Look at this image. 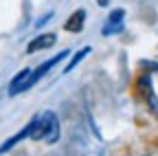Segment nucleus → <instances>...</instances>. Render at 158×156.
<instances>
[{
	"instance_id": "9",
	"label": "nucleus",
	"mask_w": 158,
	"mask_h": 156,
	"mask_svg": "<svg viewBox=\"0 0 158 156\" xmlns=\"http://www.w3.org/2000/svg\"><path fill=\"white\" fill-rule=\"evenodd\" d=\"M97 2H99V7H108V5L112 2V0H97Z\"/></svg>"
},
{
	"instance_id": "2",
	"label": "nucleus",
	"mask_w": 158,
	"mask_h": 156,
	"mask_svg": "<svg viewBox=\"0 0 158 156\" xmlns=\"http://www.w3.org/2000/svg\"><path fill=\"white\" fill-rule=\"evenodd\" d=\"M68 55H70V51H66V48H64V51L55 53L53 57H48L46 62H42V64H40L37 68H31V73H29V77H27V82H24V92H27V90H31L35 84H40V82H42L44 77L51 73V68H53L55 64H59L62 60H66Z\"/></svg>"
},
{
	"instance_id": "3",
	"label": "nucleus",
	"mask_w": 158,
	"mask_h": 156,
	"mask_svg": "<svg viewBox=\"0 0 158 156\" xmlns=\"http://www.w3.org/2000/svg\"><path fill=\"white\" fill-rule=\"evenodd\" d=\"M59 40V35L55 31H42V33H37L33 40L27 44V55H33L37 51H46V48H53Z\"/></svg>"
},
{
	"instance_id": "8",
	"label": "nucleus",
	"mask_w": 158,
	"mask_h": 156,
	"mask_svg": "<svg viewBox=\"0 0 158 156\" xmlns=\"http://www.w3.org/2000/svg\"><path fill=\"white\" fill-rule=\"evenodd\" d=\"M90 55V46H81V48H79L77 53H73L70 55V60H68V64L64 66V75H68V73H73L79 64H81L84 60H86V57Z\"/></svg>"
},
{
	"instance_id": "1",
	"label": "nucleus",
	"mask_w": 158,
	"mask_h": 156,
	"mask_svg": "<svg viewBox=\"0 0 158 156\" xmlns=\"http://www.w3.org/2000/svg\"><path fill=\"white\" fill-rule=\"evenodd\" d=\"M31 125V141H44L46 145H55L62 136V123H59V114L55 110H42L33 114L29 121Z\"/></svg>"
},
{
	"instance_id": "5",
	"label": "nucleus",
	"mask_w": 158,
	"mask_h": 156,
	"mask_svg": "<svg viewBox=\"0 0 158 156\" xmlns=\"http://www.w3.org/2000/svg\"><path fill=\"white\" fill-rule=\"evenodd\" d=\"M29 73H31V68L27 66V68L18 70V73L11 77V82H9V86H7V95H9V97H18V95L24 92V82H27Z\"/></svg>"
},
{
	"instance_id": "4",
	"label": "nucleus",
	"mask_w": 158,
	"mask_h": 156,
	"mask_svg": "<svg viewBox=\"0 0 158 156\" xmlns=\"http://www.w3.org/2000/svg\"><path fill=\"white\" fill-rule=\"evenodd\" d=\"M125 9H112L110 15H108V20L101 29V35L110 37V35H118L123 29H125Z\"/></svg>"
},
{
	"instance_id": "7",
	"label": "nucleus",
	"mask_w": 158,
	"mask_h": 156,
	"mask_svg": "<svg viewBox=\"0 0 158 156\" xmlns=\"http://www.w3.org/2000/svg\"><path fill=\"white\" fill-rule=\"evenodd\" d=\"M84 24H86V11L84 9H77V11H73L70 15H68V20L64 22V31H68V33H79L84 29Z\"/></svg>"
},
{
	"instance_id": "6",
	"label": "nucleus",
	"mask_w": 158,
	"mask_h": 156,
	"mask_svg": "<svg viewBox=\"0 0 158 156\" xmlns=\"http://www.w3.org/2000/svg\"><path fill=\"white\" fill-rule=\"evenodd\" d=\"M29 136H31V125L27 123L22 130H18L13 136H9V139L5 141V143H0V156H2V154H7V152H11L18 143H22V141H27L29 139Z\"/></svg>"
}]
</instances>
